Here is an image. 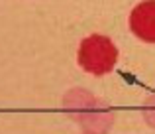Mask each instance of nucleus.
Segmentation results:
<instances>
[{"instance_id": "obj_1", "label": "nucleus", "mask_w": 155, "mask_h": 134, "mask_svg": "<svg viewBox=\"0 0 155 134\" xmlns=\"http://www.w3.org/2000/svg\"><path fill=\"white\" fill-rule=\"evenodd\" d=\"M77 61L87 73L102 77L116 67L118 61V47L108 36L92 34L84 38L79 46Z\"/></svg>"}, {"instance_id": "obj_2", "label": "nucleus", "mask_w": 155, "mask_h": 134, "mask_svg": "<svg viewBox=\"0 0 155 134\" xmlns=\"http://www.w3.org/2000/svg\"><path fill=\"white\" fill-rule=\"evenodd\" d=\"M130 30L141 42L155 43V0L140 2L130 12Z\"/></svg>"}, {"instance_id": "obj_3", "label": "nucleus", "mask_w": 155, "mask_h": 134, "mask_svg": "<svg viewBox=\"0 0 155 134\" xmlns=\"http://www.w3.org/2000/svg\"><path fill=\"white\" fill-rule=\"evenodd\" d=\"M114 120H116V115L108 107V103L98 101V105L94 108H91L88 112H84L77 120V124L88 134H108L114 126Z\"/></svg>"}, {"instance_id": "obj_4", "label": "nucleus", "mask_w": 155, "mask_h": 134, "mask_svg": "<svg viewBox=\"0 0 155 134\" xmlns=\"http://www.w3.org/2000/svg\"><path fill=\"white\" fill-rule=\"evenodd\" d=\"M100 99H96L94 93H91L88 89L83 87H75V89H69L63 97V111L67 112V116L71 120H79L84 112H88L91 108H94L98 105Z\"/></svg>"}, {"instance_id": "obj_5", "label": "nucleus", "mask_w": 155, "mask_h": 134, "mask_svg": "<svg viewBox=\"0 0 155 134\" xmlns=\"http://www.w3.org/2000/svg\"><path fill=\"white\" fill-rule=\"evenodd\" d=\"M141 116H143L145 124L155 130V95H149L141 105Z\"/></svg>"}, {"instance_id": "obj_6", "label": "nucleus", "mask_w": 155, "mask_h": 134, "mask_svg": "<svg viewBox=\"0 0 155 134\" xmlns=\"http://www.w3.org/2000/svg\"><path fill=\"white\" fill-rule=\"evenodd\" d=\"M83 134H88V132H83Z\"/></svg>"}]
</instances>
